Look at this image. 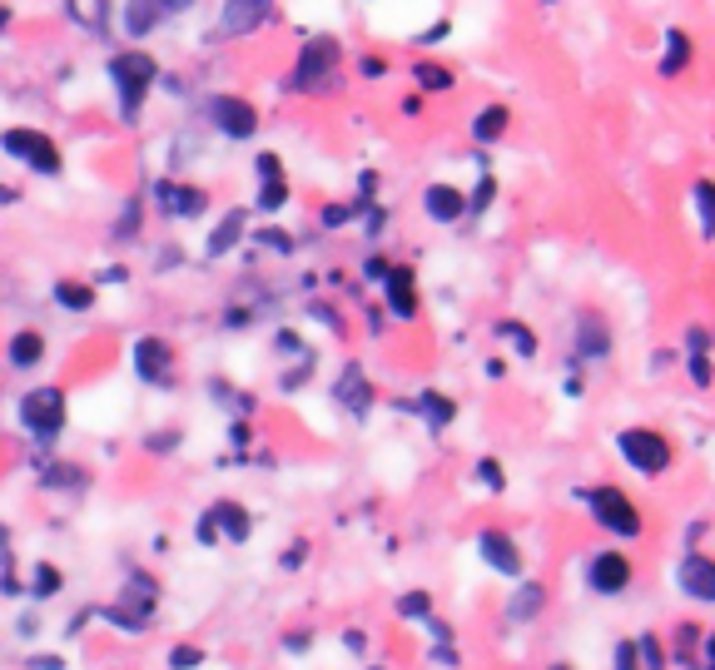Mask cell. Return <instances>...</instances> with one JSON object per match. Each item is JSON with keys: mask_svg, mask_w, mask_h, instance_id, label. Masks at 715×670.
I'll use <instances>...</instances> for the list:
<instances>
[{"mask_svg": "<svg viewBox=\"0 0 715 670\" xmlns=\"http://www.w3.org/2000/svg\"><path fill=\"white\" fill-rule=\"evenodd\" d=\"M130 358H135V378L144 388H174V348L159 333H144L130 348Z\"/></svg>", "mask_w": 715, "mask_h": 670, "instance_id": "30bf717a", "label": "cell"}, {"mask_svg": "<svg viewBox=\"0 0 715 670\" xmlns=\"http://www.w3.org/2000/svg\"><path fill=\"white\" fill-rule=\"evenodd\" d=\"M388 308H393V318H418V283H413V268H388Z\"/></svg>", "mask_w": 715, "mask_h": 670, "instance_id": "2e32d148", "label": "cell"}, {"mask_svg": "<svg viewBox=\"0 0 715 670\" xmlns=\"http://www.w3.org/2000/svg\"><path fill=\"white\" fill-rule=\"evenodd\" d=\"M274 15H279V5H274V0H224V5H219L214 40H244V35L264 30Z\"/></svg>", "mask_w": 715, "mask_h": 670, "instance_id": "52a82bcc", "label": "cell"}, {"mask_svg": "<svg viewBox=\"0 0 715 670\" xmlns=\"http://www.w3.org/2000/svg\"><path fill=\"white\" fill-rule=\"evenodd\" d=\"M50 298L65 308V313H90L95 308V288L90 283H80V278H55V288H50Z\"/></svg>", "mask_w": 715, "mask_h": 670, "instance_id": "44dd1931", "label": "cell"}, {"mask_svg": "<svg viewBox=\"0 0 715 670\" xmlns=\"http://www.w3.org/2000/svg\"><path fill=\"white\" fill-rule=\"evenodd\" d=\"M159 25H164V15H159V5H154V0H120V30H125L130 40L154 35Z\"/></svg>", "mask_w": 715, "mask_h": 670, "instance_id": "e0dca14e", "label": "cell"}, {"mask_svg": "<svg viewBox=\"0 0 715 670\" xmlns=\"http://www.w3.org/2000/svg\"><path fill=\"white\" fill-rule=\"evenodd\" d=\"M616 670H641V661H636V641H621V646H616Z\"/></svg>", "mask_w": 715, "mask_h": 670, "instance_id": "ee69618b", "label": "cell"}, {"mask_svg": "<svg viewBox=\"0 0 715 670\" xmlns=\"http://www.w3.org/2000/svg\"><path fill=\"white\" fill-rule=\"evenodd\" d=\"M15 199H20V194H15V189H10V184H0V209H10V204H15Z\"/></svg>", "mask_w": 715, "mask_h": 670, "instance_id": "db71d44e", "label": "cell"}, {"mask_svg": "<svg viewBox=\"0 0 715 670\" xmlns=\"http://www.w3.org/2000/svg\"><path fill=\"white\" fill-rule=\"evenodd\" d=\"M318 219H323V229H343V224L353 219V204H328Z\"/></svg>", "mask_w": 715, "mask_h": 670, "instance_id": "b9f144b4", "label": "cell"}, {"mask_svg": "<svg viewBox=\"0 0 715 670\" xmlns=\"http://www.w3.org/2000/svg\"><path fill=\"white\" fill-rule=\"evenodd\" d=\"M497 333L517 348V358H537V333L527 323H497Z\"/></svg>", "mask_w": 715, "mask_h": 670, "instance_id": "4dcf8cb0", "label": "cell"}, {"mask_svg": "<svg viewBox=\"0 0 715 670\" xmlns=\"http://www.w3.org/2000/svg\"><path fill=\"white\" fill-rule=\"evenodd\" d=\"M691 378L701 388H711V358H706V333L701 328H691Z\"/></svg>", "mask_w": 715, "mask_h": 670, "instance_id": "1f68e13d", "label": "cell"}, {"mask_svg": "<svg viewBox=\"0 0 715 670\" xmlns=\"http://www.w3.org/2000/svg\"><path fill=\"white\" fill-rule=\"evenodd\" d=\"M0 546H5V527H0Z\"/></svg>", "mask_w": 715, "mask_h": 670, "instance_id": "9f6ffc18", "label": "cell"}, {"mask_svg": "<svg viewBox=\"0 0 715 670\" xmlns=\"http://www.w3.org/2000/svg\"><path fill=\"white\" fill-rule=\"evenodd\" d=\"M413 80H418V90L423 95H447L457 80H452V70L447 65H432V60H423V65H413Z\"/></svg>", "mask_w": 715, "mask_h": 670, "instance_id": "4316f807", "label": "cell"}, {"mask_svg": "<svg viewBox=\"0 0 715 670\" xmlns=\"http://www.w3.org/2000/svg\"><path fill=\"white\" fill-rule=\"evenodd\" d=\"M492 194H497V179H492V174H482V184L467 194V214H482V209L492 204Z\"/></svg>", "mask_w": 715, "mask_h": 670, "instance_id": "8d00e7d4", "label": "cell"}, {"mask_svg": "<svg viewBox=\"0 0 715 670\" xmlns=\"http://www.w3.org/2000/svg\"><path fill=\"white\" fill-rule=\"evenodd\" d=\"M154 5H159V15H164V20H179L184 10H194V0H154Z\"/></svg>", "mask_w": 715, "mask_h": 670, "instance_id": "c3c4849f", "label": "cell"}, {"mask_svg": "<svg viewBox=\"0 0 715 670\" xmlns=\"http://www.w3.org/2000/svg\"><path fill=\"white\" fill-rule=\"evenodd\" d=\"M149 199H154V209L164 219H179V224L184 219H204V209H209V194L199 184H184V179H154Z\"/></svg>", "mask_w": 715, "mask_h": 670, "instance_id": "ba28073f", "label": "cell"}, {"mask_svg": "<svg viewBox=\"0 0 715 670\" xmlns=\"http://www.w3.org/2000/svg\"><path fill=\"white\" fill-rule=\"evenodd\" d=\"M194 666H204V651H199V646H179V651L169 656V670H194Z\"/></svg>", "mask_w": 715, "mask_h": 670, "instance_id": "60d3db41", "label": "cell"}, {"mask_svg": "<svg viewBox=\"0 0 715 670\" xmlns=\"http://www.w3.org/2000/svg\"><path fill=\"white\" fill-rule=\"evenodd\" d=\"M10 20H15V10H10V5H5V0H0V35H5V30H10Z\"/></svg>", "mask_w": 715, "mask_h": 670, "instance_id": "11a10c76", "label": "cell"}, {"mask_svg": "<svg viewBox=\"0 0 715 670\" xmlns=\"http://www.w3.org/2000/svg\"><path fill=\"white\" fill-rule=\"evenodd\" d=\"M423 214H428L432 224H457L467 214V194L452 189V184H428L423 189Z\"/></svg>", "mask_w": 715, "mask_h": 670, "instance_id": "9a60e30c", "label": "cell"}, {"mask_svg": "<svg viewBox=\"0 0 715 670\" xmlns=\"http://www.w3.org/2000/svg\"><path fill=\"white\" fill-rule=\"evenodd\" d=\"M576 343H581V363H601V358H611V333H606V323L601 318H591V313H581V323H576Z\"/></svg>", "mask_w": 715, "mask_h": 670, "instance_id": "d6986e66", "label": "cell"}, {"mask_svg": "<svg viewBox=\"0 0 715 670\" xmlns=\"http://www.w3.org/2000/svg\"><path fill=\"white\" fill-rule=\"evenodd\" d=\"M542 5H557V0H542Z\"/></svg>", "mask_w": 715, "mask_h": 670, "instance_id": "680465c9", "label": "cell"}, {"mask_svg": "<svg viewBox=\"0 0 715 670\" xmlns=\"http://www.w3.org/2000/svg\"><path fill=\"white\" fill-rule=\"evenodd\" d=\"M507 125H512V110H507V105H482V110L472 115V139H477V144H497V139L507 134Z\"/></svg>", "mask_w": 715, "mask_h": 670, "instance_id": "603a6c76", "label": "cell"}, {"mask_svg": "<svg viewBox=\"0 0 715 670\" xmlns=\"http://www.w3.org/2000/svg\"><path fill=\"white\" fill-rule=\"evenodd\" d=\"M586 581H591L596 596H621L631 586V561L621 551H596L591 566H586Z\"/></svg>", "mask_w": 715, "mask_h": 670, "instance_id": "8fae6325", "label": "cell"}, {"mask_svg": "<svg viewBox=\"0 0 715 670\" xmlns=\"http://www.w3.org/2000/svg\"><path fill=\"white\" fill-rule=\"evenodd\" d=\"M254 174L259 179H284V159L274 149H264V154H254Z\"/></svg>", "mask_w": 715, "mask_h": 670, "instance_id": "74e56055", "label": "cell"}, {"mask_svg": "<svg viewBox=\"0 0 715 670\" xmlns=\"http://www.w3.org/2000/svg\"><path fill=\"white\" fill-rule=\"evenodd\" d=\"M144 447H149V452H174V447H179V432H154Z\"/></svg>", "mask_w": 715, "mask_h": 670, "instance_id": "bcb514c9", "label": "cell"}, {"mask_svg": "<svg viewBox=\"0 0 715 670\" xmlns=\"http://www.w3.org/2000/svg\"><path fill=\"white\" fill-rule=\"evenodd\" d=\"M477 556L502 576H522V551L507 532H477Z\"/></svg>", "mask_w": 715, "mask_h": 670, "instance_id": "7c38bea8", "label": "cell"}, {"mask_svg": "<svg viewBox=\"0 0 715 670\" xmlns=\"http://www.w3.org/2000/svg\"><path fill=\"white\" fill-rule=\"evenodd\" d=\"M40 487H50V492H85V472L65 467V462H50V467H40Z\"/></svg>", "mask_w": 715, "mask_h": 670, "instance_id": "484cf974", "label": "cell"}, {"mask_svg": "<svg viewBox=\"0 0 715 670\" xmlns=\"http://www.w3.org/2000/svg\"><path fill=\"white\" fill-rule=\"evenodd\" d=\"M696 209H701V234L715 239V184L711 179H701V184H696Z\"/></svg>", "mask_w": 715, "mask_h": 670, "instance_id": "e575fe53", "label": "cell"}, {"mask_svg": "<svg viewBox=\"0 0 715 670\" xmlns=\"http://www.w3.org/2000/svg\"><path fill=\"white\" fill-rule=\"evenodd\" d=\"M60 586H65V576H60V571H55L50 561H40V566L30 571V596H35V601H50V596H55Z\"/></svg>", "mask_w": 715, "mask_h": 670, "instance_id": "f1b7e54d", "label": "cell"}, {"mask_svg": "<svg viewBox=\"0 0 715 670\" xmlns=\"http://www.w3.org/2000/svg\"><path fill=\"white\" fill-rule=\"evenodd\" d=\"M636 651L646 656V670H661V646H656L651 636H636Z\"/></svg>", "mask_w": 715, "mask_h": 670, "instance_id": "7bdbcfd3", "label": "cell"}, {"mask_svg": "<svg viewBox=\"0 0 715 670\" xmlns=\"http://www.w3.org/2000/svg\"><path fill=\"white\" fill-rule=\"evenodd\" d=\"M0 154H5V159H15L20 169L40 174V179H60V174H65V154H60V144H55L45 130H30V125H10V130H0Z\"/></svg>", "mask_w": 715, "mask_h": 670, "instance_id": "3957f363", "label": "cell"}, {"mask_svg": "<svg viewBox=\"0 0 715 670\" xmlns=\"http://www.w3.org/2000/svg\"><path fill=\"white\" fill-rule=\"evenodd\" d=\"M199 120L209 125V130H219L224 139H254L259 134V110H254V100H244V95H204L199 100Z\"/></svg>", "mask_w": 715, "mask_h": 670, "instance_id": "277c9868", "label": "cell"}, {"mask_svg": "<svg viewBox=\"0 0 715 670\" xmlns=\"http://www.w3.org/2000/svg\"><path fill=\"white\" fill-rule=\"evenodd\" d=\"M691 65V35L686 30H671L666 35V55H661V75L671 80V75H681Z\"/></svg>", "mask_w": 715, "mask_h": 670, "instance_id": "d4e9b609", "label": "cell"}, {"mask_svg": "<svg viewBox=\"0 0 715 670\" xmlns=\"http://www.w3.org/2000/svg\"><path fill=\"white\" fill-rule=\"evenodd\" d=\"M616 447H621L626 467H636L641 477H661V472L676 462V447H671L661 432H651V427H626V432L616 437Z\"/></svg>", "mask_w": 715, "mask_h": 670, "instance_id": "8992f818", "label": "cell"}, {"mask_svg": "<svg viewBox=\"0 0 715 670\" xmlns=\"http://www.w3.org/2000/svg\"><path fill=\"white\" fill-rule=\"evenodd\" d=\"M45 353H50V343H45L40 328H20V333L5 343V363H10L15 373H35V368L45 363Z\"/></svg>", "mask_w": 715, "mask_h": 670, "instance_id": "5bb4252c", "label": "cell"}, {"mask_svg": "<svg viewBox=\"0 0 715 670\" xmlns=\"http://www.w3.org/2000/svg\"><path fill=\"white\" fill-rule=\"evenodd\" d=\"M586 507H591V517H596L606 532L641 536V512H636V502H631L626 492H616V487H596V492H586Z\"/></svg>", "mask_w": 715, "mask_h": 670, "instance_id": "9c48e42d", "label": "cell"}, {"mask_svg": "<svg viewBox=\"0 0 715 670\" xmlns=\"http://www.w3.org/2000/svg\"><path fill=\"white\" fill-rule=\"evenodd\" d=\"M676 581H681V591H686L691 601H715V561L711 556L691 551V556L676 566Z\"/></svg>", "mask_w": 715, "mask_h": 670, "instance_id": "4fadbf2b", "label": "cell"}, {"mask_svg": "<svg viewBox=\"0 0 715 670\" xmlns=\"http://www.w3.org/2000/svg\"><path fill=\"white\" fill-rule=\"evenodd\" d=\"M447 30H452V25H447V20H437V25H432V30H423V35H418V45H432V40H442V35H447Z\"/></svg>", "mask_w": 715, "mask_h": 670, "instance_id": "f907efd6", "label": "cell"}, {"mask_svg": "<svg viewBox=\"0 0 715 670\" xmlns=\"http://www.w3.org/2000/svg\"><path fill=\"white\" fill-rule=\"evenodd\" d=\"M358 75H368V80H383V75H388V65H383L378 55H363V60H358Z\"/></svg>", "mask_w": 715, "mask_h": 670, "instance_id": "f6af8a7d", "label": "cell"}, {"mask_svg": "<svg viewBox=\"0 0 715 670\" xmlns=\"http://www.w3.org/2000/svg\"><path fill=\"white\" fill-rule=\"evenodd\" d=\"M140 234H144V199H125L115 224H110V239L115 244H140Z\"/></svg>", "mask_w": 715, "mask_h": 670, "instance_id": "cb8c5ba5", "label": "cell"}, {"mask_svg": "<svg viewBox=\"0 0 715 670\" xmlns=\"http://www.w3.org/2000/svg\"><path fill=\"white\" fill-rule=\"evenodd\" d=\"M711 656H715V641H711Z\"/></svg>", "mask_w": 715, "mask_h": 670, "instance_id": "91938a15", "label": "cell"}, {"mask_svg": "<svg viewBox=\"0 0 715 670\" xmlns=\"http://www.w3.org/2000/svg\"><path fill=\"white\" fill-rule=\"evenodd\" d=\"M542 601H547V591H542L537 581H527V586H522V596L512 601V616H517V621H532V616L542 611Z\"/></svg>", "mask_w": 715, "mask_h": 670, "instance_id": "836d02e7", "label": "cell"}, {"mask_svg": "<svg viewBox=\"0 0 715 670\" xmlns=\"http://www.w3.org/2000/svg\"><path fill=\"white\" fill-rule=\"evenodd\" d=\"M472 477H477V482H482L487 492H502V482H507V477H502V462H497V457H482V462L472 467Z\"/></svg>", "mask_w": 715, "mask_h": 670, "instance_id": "d590c367", "label": "cell"}, {"mask_svg": "<svg viewBox=\"0 0 715 670\" xmlns=\"http://www.w3.org/2000/svg\"><path fill=\"white\" fill-rule=\"evenodd\" d=\"M105 75H110V90H115V105H120V125H140L144 100L159 90V60L140 50V45H125L105 60Z\"/></svg>", "mask_w": 715, "mask_h": 670, "instance_id": "6da1fadb", "label": "cell"}, {"mask_svg": "<svg viewBox=\"0 0 715 670\" xmlns=\"http://www.w3.org/2000/svg\"><path fill=\"white\" fill-rule=\"evenodd\" d=\"M333 398L343 402L348 412H368V407H373V388H368V378L348 363V368H343V378H338V388H333Z\"/></svg>", "mask_w": 715, "mask_h": 670, "instance_id": "ffe728a7", "label": "cell"}, {"mask_svg": "<svg viewBox=\"0 0 715 670\" xmlns=\"http://www.w3.org/2000/svg\"><path fill=\"white\" fill-rule=\"evenodd\" d=\"M194 536H199L204 546H214V541H219V527H214V517H209V512H204V517L194 522Z\"/></svg>", "mask_w": 715, "mask_h": 670, "instance_id": "7dc6e473", "label": "cell"}, {"mask_svg": "<svg viewBox=\"0 0 715 670\" xmlns=\"http://www.w3.org/2000/svg\"><path fill=\"white\" fill-rule=\"evenodd\" d=\"M125 278H130V268L120 264V268H105V273H100V283H125Z\"/></svg>", "mask_w": 715, "mask_h": 670, "instance_id": "f5cc1de1", "label": "cell"}, {"mask_svg": "<svg viewBox=\"0 0 715 670\" xmlns=\"http://www.w3.org/2000/svg\"><path fill=\"white\" fill-rule=\"evenodd\" d=\"M169 154H174V159H169L174 169H184V164L204 159V134L194 130V125H189V130H179V134H174V144H169Z\"/></svg>", "mask_w": 715, "mask_h": 670, "instance_id": "83f0119b", "label": "cell"}, {"mask_svg": "<svg viewBox=\"0 0 715 670\" xmlns=\"http://www.w3.org/2000/svg\"><path fill=\"white\" fill-rule=\"evenodd\" d=\"M209 517H214L219 536H229V541H249V532H254V522H249V512L239 502H214Z\"/></svg>", "mask_w": 715, "mask_h": 670, "instance_id": "7402d4cb", "label": "cell"}, {"mask_svg": "<svg viewBox=\"0 0 715 670\" xmlns=\"http://www.w3.org/2000/svg\"><path fill=\"white\" fill-rule=\"evenodd\" d=\"M20 427L40 442V447H50L60 432H65V393L60 388H30V393H20Z\"/></svg>", "mask_w": 715, "mask_h": 670, "instance_id": "5b68a950", "label": "cell"}, {"mask_svg": "<svg viewBox=\"0 0 715 670\" xmlns=\"http://www.w3.org/2000/svg\"><path fill=\"white\" fill-rule=\"evenodd\" d=\"M552 670H572V666H552Z\"/></svg>", "mask_w": 715, "mask_h": 670, "instance_id": "6f0895ef", "label": "cell"}, {"mask_svg": "<svg viewBox=\"0 0 715 670\" xmlns=\"http://www.w3.org/2000/svg\"><path fill=\"white\" fill-rule=\"evenodd\" d=\"M418 412L428 417V427H432V432H442V427L452 422V412H457V407H452V398H442V393H423V402H418Z\"/></svg>", "mask_w": 715, "mask_h": 670, "instance_id": "f546056e", "label": "cell"}, {"mask_svg": "<svg viewBox=\"0 0 715 670\" xmlns=\"http://www.w3.org/2000/svg\"><path fill=\"white\" fill-rule=\"evenodd\" d=\"M388 259H378V254H373V259H368V264H363V278H368V283H383V278H388Z\"/></svg>", "mask_w": 715, "mask_h": 670, "instance_id": "681fc988", "label": "cell"}, {"mask_svg": "<svg viewBox=\"0 0 715 670\" xmlns=\"http://www.w3.org/2000/svg\"><path fill=\"white\" fill-rule=\"evenodd\" d=\"M249 234V214L244 209H229L219 224H214V234H209V244H204V254L209 259H224L229 249H239V239Z\"/></svg>", "mask_w": 715, "mask_h": 670, "instance_id": "ac0fdd59", "label": "cell"}, {"mask_svg": "<svg viewBox=\"0 0 715 670\" xmlns=\"http://www.w3.org/2000/svg\"><path fill=\"white\" fill-rule=\"evenodd\" d=\"M264 214H279L288 204V179H259V199H254Z\"/></svg>", "mask_w": 715, "mask_h": 670, "instance_id": "d6a6232c", "label": "cell"}, {"mask_svg": "<svg viewBox=\"0 0 715 670\" xmlns=\"http://www.w3.org/2000/svg\"><path fill=\"white\" fill-rule=\"evenodd\" d=\"M338 60H343V45L333 35H308L298 45V60H293V75H288V95H318V90H333L338 85Z\"/></svg>", "mask_w": 715, "mask_h": 670, "instance_id": "7a4b0ae2", "label": "cell"}, {"mask_svg": "<svg viewBox=\"0 0 715 670\" xmlns=\"http://www.w3.org/2000/svg\"><path fill=\"white\" fill-rule=\"evenodd\" d=\"M254 239H259V249H269V254H288V249H293V239H288L284 229H259Z\"/></svg>", "mask_w": 715, "mask_h": 670, "instance_id": "ab89813d", "label": "cell"}, {"mask_svg": "<svg viewBox=\"0 0 715 670\" xmlns=\"http://www.w3.org/2000/svg\"><path fill=\"white\" fill-rule=\"evenodd\" d=\"M249 437H254V432H249V422H234V427H229V442H234V447H244Z\"/></svg>", "mask_w": 715, "mask_h": 670, "instance_id": "816d5d0a", "label": "cell"}, {"mask_svg": "<svg viewBox=\"0 0 715 670\" xmlns=\"http://www.w3.org/2000/svg\"><path fill=\"white\" fill-rule=\"evenodd\" d=\"M398 616H432V601H428V591H408V596L398 601Z\"/></svg>", "mask_w": 715, "mask_h": 670, "instance_id": "f35d334b", "label": "cell"}]
</instances>
